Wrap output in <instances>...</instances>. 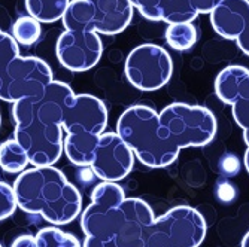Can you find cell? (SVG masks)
<instances>
[{
  "label": "cell",
  "instance_id": "obj_1",
  "mask_svg": "<svg viewBox=\"0 0 249 247\" xmlns=\"http://www.w3.org/2000/svg\"><path fill=\"white\" fill-rule=\"evenodd\" d=\"M73 89L53 81L40 97L19 100L12 106L14 139L24 148L33 167L54 165L63 153V107Z\"/></svg>",
  "mask_w": 249,
  "mask_h": 247
},
{
  "label": "cell",
  "instance_id": "obj_2",
  "mask_svg": "<svg viewBox=\"0 0 249 247\" xmlns=\"http://www.w3.org/2000/svg\"><path fill=\"white\" fill-rule=\"evenodd\" d=\"M12 188L22 212L40 214L51 225H67L82 212L81 192L53 165L21 171Z\"/></svg>",
  "mask_w": 249,
  "mask_h": 247
},
{
  "label": "cell",
  "instance_id": "obj_3",
  "mask_svg": "<svg viewBox=\"0 0 249 247\" xmlns=\"http://www.w3.org/2000/svg\"><path fill=\"white\" fill-rule=\"evenodd\" d=\"M154 219L152 209L141 198H125L112 209L88 206L81 214L84 247H142Z\"/></svg>",
  "mask_w": 249,
  "mask_h": 247
},
{
  "label": "cell",
  "instance_id": "obj_4",
  "mask_svg": "<svg viewBox=\"0 0 249 247\" xmlns=\"http://www.w3.org/2000/svg\"><path fill=\"white\" fill-rule=\"evenodd\" d=\"M117 132L149 168H164L179 156L180 149L152 107L138 104L125 109L117 122Z\"/></svg>",
  "mask_w": 249,
  "mask_h": 247
},
{
  "label": "cell",
  "instance_id": "obj_5",
  "mask_svg": "<svg viewBox=\"0 0 249 247\" xmlns=\"http://www.w3.org/2000/svg\"><path fill=\"white\" fill-rule=\"evenodd\" d=\"M107 125L105 103L91 94H71L64 101L61 127L67 136L64 153L78 167H89L100 134Z\"/></svg>",
  "mask_w": 249,
  "mask_h": 247
},
{
  "label": "cell",
  "instance_id": "obj_6",
  "mask_svg": "<svg viewBox=\"0 0 249 247\" xmlns=\"http://www.w3.org/2000/svg\"><path fill=\"white\" fill-rule=\"evenodd\" d=\"M61 21L64 32L55 47L60 64L75 73L93 69L103 54V43L94 26L93 6L87 0H71Z\"/></svg>",
  "mask_w": 249,
  "mask_h": 247
},
{
  "label": "cell",
  "instance_id": "obj_7",
  "mask_svg": "<svg viewBox=\"0 0 249 247\" xmlns=\"http://www.w3.org/2000/svg\"><path fill=\"white\" fill-rule=\"evenodd\" d=\"M206 231V220L198 210L178 206L154 219L145 231L142 247H198Z\"/></svg>",
  "mask_w": 249,
  "mask_h": 247
},
{
  "label": "cell",
  "instance_id": "obj_8",
  "mask_svg": "<svg viewBox=\"0 0 249 247\" xmlns=\"http://www.w3.org/2000/svg\"><path fill=\"white\" fill-rule=\"evenodd\" d=\"M158 116L180 150L206 146L215 139L218 128L215 115L203 106L172 103Z\"/></svg>",
  "mask_w": 249,
  "mask_h": 247
},
{
  "label": "cell",
  "instance_id": "obj_9",
  "mask_svg": "<svg viewBox=\"0 0 249 247\" xmlns=\"http://www.w3.org/2000/svg\"><path fill=\"white\" fill-rule=\"evenodd\" d=\"M53 81L51 67L43 60L17 55L0 69V100L14 104L24 99L40 97Z\"/></svg>",
  "mask_w": 249,
  "mask_h": 247
},
{
  "label": "cell",
  "instance_id": "obj_10",
  "mask_svg": "<svg viewBox=\"0 0 249 247\" xmlns=\"http://www.w3.org/2000/svg\"><path fill=\"white\" fill-rule=\"evenodd\" d=\"M173 63L167 51L154 43H143L131 49L125 60V76L141 91L163 88L172 78Z\"/></svg>",
  "mask_w": 249,
  "mask_h": 247
},
{
  "label": "cell",
  "instance_id": "obj_11",
  "mask_svg": "<svg viewBox=\"0 0 249 247\" xmlns=\"http://www.w3.org/2000/svg\"><path fill=\"white\" fill-rule=\"evenodd\" d=\"M134 165V153L118 132H102L89 168L103 182H120Z\"/></svg>",
  "mask_w": 249,
  "mask_h": 247
},
{
  "label": "cell",
  "instance_id": "obj_12",
  "mask_svg": "<svg viewBox=\"0 0 249 247\" xmlns=\"http://www.w3.org/2000/svg\"><path fill=\"white\" fill-rule=\"evenodd\" d=\"M94 11V26L99 34L115 36L124 32L133 19L130 0H87Z\"/></svg>",
  "mask_w": 249,
  "mask_h": 247
},
{
  "label": "cell",
  "instance_id": "obj_13",
  "mask_svg": "<svg viewBox=\"0 0 249 247\" xmlns=\"http://www.w3.org/2000/svg\"><path fill=\"white\" fill-rule=\"evenodd\" d=\"M209 15L212 29L221 37L236 40L249 18V0H221Z\"/></svg>",
  "mask_w": 249,
  "mask_h": 247
},
{
  "label": "cell",
  "instance_id": "obj_14",
  "mask_svg": "<svg viewBox=\"0 0 249 247\" xmlns=\"http://www.w3.org/2000/svg\"><path fill=\"white\" fill-rule=\"evenodd\" d=\"M221 0H161V21L193 22L200 14H211Z\"/></svg>",
  "mask_w": 249,
  "mask_h": 247
},
{
  "label": "cell",
  "instance_id": "obj_15",
  "mask_svg": "<svg viewBox=\"0 0 249 247\" xmlns=\"http://www.w3.org/2000/svg\"><path fill=\"white\" fill-rule=\"evenodd\" d=\"M249 83V70L243 66H227L215 79V93L219 100L231 106Z\"/></svg>",
  "mask_w": 249,
  "mask_h": 247
},
{
  "label": "cell",
  "instance_id": "obj_16",
  "mask_svg": "<svg viewBox=\"0 0 249 247\" xmlns=\"http://www.w3.org/2000/svg\"><path fill=\"white\" fill-rule=\"evenodd\" d=\"M71 0H26V9L40 24L60 21Z\"/></svg>",
  "mask_w": 249,
  "mask_h": 247
},
{
  "label": "cell",
  "instance_id": "obj_17",
  "mask_svg": "<svg viewBox=\"0 0 249 247\" xmlns=\"http://www.w3.org/2000/svg\"><path fill=\"white\" fill-rule=\"evenodd\" d=\"M29 163L27 152L15 139L6 140L0 145V168L6 173L24 171Z\"/></svg>",
  "mask_w": 249,
  "mask_h": 247
},
{
  "label": "cell",
  "instance_id": "obj_18",
  "mask_svg": "<svg viewBox=\"0 0 249 247\" xmlns=\"http://www.w3.org/2000/svg\"><path fill=\"white\" fill-rule=\"evenodd\" d=\"M166 40L175 51H187L197 42V30L193 22H172L166 30Z\"/></svg>",
  "mask_w": 249,
  "mask_h": 247
},
{
  "label": "cell",
  "instance_id": "obj_19",
  "mask_svg": "<svg viewBox=\"0 0 249 247\" xmlns=\"http://www.w3.org/2000/svg\"><path fill=\"white\" fill-rule=\"evenodd\" d=\"M36 243L37 247H82L75 235L61 231L55 225L42 228L36 235Z\"/></svg>",
  "mask_w": 249,
  "mask_h": 247
},
{
  "label": "cell",
  "instance_id": "obj_20",
  "mask_svg": "<svg viewBox=\"0 0 249 247\" xmlns=\"http://www.w3.org/2000/svg\"><path fill=\"white\" fill-rule=\"evenodd\" d=\"M40 22L30 15L18 18L12 26V37L17 43L26 45V47H30V45L37 42V39L40 37Z\"/></svg>",
  "mask_w": 249,
  "mask_h": 247
},
{
  "label": "cell",
  "instance_id": "obj_21",
  "mask_svg": "<svg viewBox=\"0 0 249 247\" xmlns=\"http://www.w3.org/2000/svg\"><path fill=\"white\" fill-rule=\"evenodd\" d=\"M231 110L236 124L243 130V140L246 148H249V83L231 104Z\"/></svg>",
  "mask_w": 249,
  "mask_h": 247
},
{
  "label": "cell",
  "instance_id": "obj_22",
  "mask_svg": "<svg viewBox=\"0 0 249 247\" xmlns=\"http://www.w3.org/2000/svg\"><path fill=\"white\" fill-rule=\"evenodd\" d=\"M17 207L18 204L14 188L6 182H0V220L11 217Z\"/></svg>",
  "mask_w": 249,
  "mask_h": 247
},
{
  "label": "cell",
  "instance_id": "obj_23",
  "mask_svg": "<svg viewBox=\"0 0 249 247\" xmlns=\"http://www.w3.org/2000/svg\"><path fill=\"white\" fill-rule=\"evenodd\" d=\"M17 55H19L18 43L11 34L0 30V69L5 67Z\"/></svg>",
  "mask_w": 249,
  "mask_h": 247
},
{
  "label": "cell",
  "instance_id": "obj_24",
  "mask_svg": "<svg viewBox=\"0 0 249 247\" xmlns=\"http://www.w3.org/2000/svg\"><path fill=\"white\" fill-rule=\"evenodd\" d=\"M134 9L149 21H161V0H130Z\"/></svg>",
  "mask_w": 249,
  "mask_h": 247
},
{
  "label": "cell",
  "instance_id": "obj_25",
  "mask_svg": "<svg viewBox=\"0 0 249 247\" xmlns=\"http://www.w3.org/2000/svg\"><path fill=\"white\" fill-rule=\"evenodd\" d=\"M236 43H237L239 49H240L245 55L249 57V18H248V21H246V24H245L243 30H242L240 34L237 36Z\"/></svg>",
  "mask_w": 249,
  "mask_h": 247
},
{
  "label": "cell",
  "instance_id": "obj_26",
  "mask_svg": "<svg viewBox=\"0 0 249 247\" xmlns=\"http://www.w3.org/2000/svg\"><path fill=\"white\" fill-rule=\"evenodd\" d=\"M11 247H37L36 237L29 235V234H26V235H19V237H17V238L12 241Z\"/></svg>",
  "mask_w": 249,
  "mask_h": 247
},
{
  "label": "cell",
  "instance_id": "obj_27",
  "mask_svg": "<svg viewBox=\"0 0 249 247\" xmlns=\"http://www.w3.org/2000/svg\"><path fill=\"white\" fill-rule=\"evenodd\" d=\"M243 161H245L246 171L249 173V148H246V152H245V158H243Z\"/></svg>",
  "mask_w": 249,
  "mask_h": 247
},
{
  "label": "cell",
  "instance_id": "obj_28",
  "mask_svg": "<svg viewBox=\"0 0 249 247\" xmlns=\"http://www.w3.org/2000/svg\"><path fill=\"white\" fill-rule=\"evenodd\" d=\"M240 247H249V231L245 234V237H243V240H242Z\"/></svg>",
  "mask_w": 249,
  "mask_h": 247
},
{
  "label": "cell",
  "instance_id": "obj_29",
  "mask_svg": "<svg viewBox=\"0 0 249 247\" xmlns=\"http://www.w3.org/2000/svg\"><path fill=\"white\" fill-rule=\"evenodd\" d=\"M0 125H2V115H0Z\"/></svg>",
  "mask_w": 249,
  "mask_h": 247
},
{
  "label": "cell",
  "instance_id": "obj_30",
  "mask_svg": "<svg viewBox=\"0 0 249 247\" xmlns=\"http://www.w3.org/2000/svg\"><path fill=\"white\" fill-rule=\"evenodd\" d=\"M0 247H2V244H0Z\"/></svg>",
  "mask_w": 249,
  "mask_h": 247
}]
</instances>
